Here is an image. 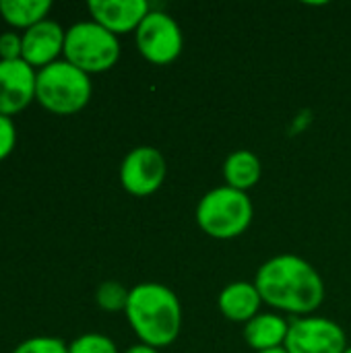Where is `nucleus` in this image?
Here are the masks:
<instances>
[{"label":"nucleus","mask_w":351,"mask_h":353,"mask_svg":"<svg viewBox=\"0 0 351 353\" xmlns=\"http://www.w3.org/2000/svg\"><path fill=\"white\" fill-rule=\"evenodd\" d=\"M166 176V157L155 147L132 149L120 165V184L132 196H151L161 188Z\"/></svg>","instance_id":"obj_8"},{"label":"nucleus","mask_w":351,"mask_h":353,"mask_svg":"<svg viewBox=\"0 0 351 353\" xmlns=\"http://www.w3.org/2000/svg\"><path fill=\"white\" fill-rule=\"evenodd\" d=\"M263 304L288 312L310 316L325 302V283L319 271L296 254H277L265 261L254 277Z\"/></svg>","instance_id":"obj_1"},{"label":"nucleus","mask_w":351,"mask_h":353,"mask_svg":"<svg viewBox=\"0 0 351 353\" xmlns=\"http://www.w3.org/2000/svg\"><path fill=\"white\" fill-rule=\"evenodd\" d=\"M23 52V37L17 33L0 35V60H19Z\"/></svg>","instance_id":"obj_20"},{"label":"nucleus","mask_w":351,"mask_h":353,"mask_svg":"<svg viewBox=\"0 0 351 353\" xmlns=\"http://www.w3.org/2000/svg\"><path fill=\"white\" fill-rule=\"evenodd\" d=\"M68 353H118V347L101 333H85L68 345Z\"/></svg>","instance_id":"obj_17"},{"label":"nucleus","mask_w":351,"mask_h":353,"mask_svg":"<svg viewBox=\"0 0 351 353\" xmlns=\"http://www.w3.org/2000/svg\"><path fill=\"white\" fill-rule=\"evenodd\" d=\"M261 176H263L261 159L248 149H238L230 153L223 163V180H225V186L230 188L248 192L250 188L259 184Z\"/></svg>","instance_id":"obj_14"},{"label":"nucleus","mask_w":351,"mask_h":353,"mask_svg":"<svg viewBox=\"0 0 351 353\" xmlns=\"http://www.w3.org/2000/svg\"><path fill=\"white\" fill-rule=\"evenodd\" d=\"M261 353H288L285 347H279V350H271V352H261Z\"/></svg>","instance_id":"obj_22"},{"label":"nucleus","mask_w":351,"mask_h":353,"mask_svg":"<svg viewBox=\"0 0 351 353\" xmlns=\"http://www.w3.org/2000/svg\"><path fill=\"white\" fill-rule=\"evenodd\" d=\"M141 56L151 64H172L184 48V35L174 17L163 10H153L143 19L134 31Z\"/></svg>","instance_id":"obj_6"},{"label":"nucleus","mask_w":351,"mask_h":353,"mask_svg":"<svg viewBox=\"0 0 351 353\" xmlns=\"http://www.w3.org/2000/svg\"><path fill=\"white\" fill-rule=\"evenodd\" d=\"M23 52L21 60H25L29 66L46 68L54 62H58V56L64 54V37L66 31L60 23L46 19L31 29H27L23 35Z\"/></svg>","instance_id":"obj_10"},{"label":"nucleus","mask_w":351,"mask_h":353,"mask_svg":"<svg viewBox=\"0 0 351 353\" xmlns=\"http://www.w3.org/2000/svg\"><path fill=\"white\" fill-rule=\"evenodd\" d=\"M124 353H159L155 347L151 345H145V343H137V345H130Z\"/></svg>","instance_id":"obj_21"},{"label":"nucleus","mask_w":351,"mask_h":353,"mask_svg":"<svg viewBox=\"0 0 351 353\" xmlns=\"http://www.w3.org/2000/svg\"><path fill=\"white\" fill-rule=\"evenodd\" d=\"M37 72L25 60H0V116H14L35 99Z\"/></svg>","instance_id":"obj_9"},{"label":"nucleus","mask_w":351,"mask_h":353,"mask_svg":"<svg viewBox=\"0 0 351 353\" xmlns=\"http://www.w3.org/2000/svg\"><path fill=\"white\" fill-rule=\"evenodd\" d=\"M87 8L93 21L114 35L137 31L143 19L151 12L147 0H89Z\"/></svg>","instance_id":"obj_11"},{"label":"nucleus","mask_w":351,"mask_h":353,"mask_svg":"<svg viewBox=\"0 0 351 353\" xmlns=\"http://www.w3.org/2000/svg\"><path fill=\"white\" fill-rule=\"evenodd\" d=\"M91 93L93 85L89 74L66 60H58L37 70L35 101L56 116H72L81 112L89 103Z\"/></svg>","instance_id":"obj_3"},{"label":"nucleus","mask_w":351,"mask_h":353,"mask_svg":"<svg viewBox=\"0 0 351 353\" xmlns=\"http://www.w3.org/2000/svg\"><path fill=\"white\" fill-rule=\"evenodd\" d=\"M12 353H68V345L58 337H31L19 343Z\"/></svg>","instance_id":"obj_18"},{"label":"nucleus","mask_w":351,"mask_h":353,"mask_svg":"<svg viewBox=\"0 0 351 353\" xmlns=\"http://www.w3.org/2000/svg\"><path fill=\"white\" fill-rule=\"evenodd\" d=\"M254 217L252 201L246 192L217 186L209 190L197 205L199 228L215 240H234L242 236Z\"/></svg>","instance_id":"obj_4"},{"label":"nucleus","mask_w":351,"mask_h":353,"mask_svg":"<svg viewBox=\"0 0 351 353\" xmlns=\"http://www.w3.org/2000/svg\"><path fill=\"white\" fill-rule=\"evenodd\" d=\"M128 294H130V290H126L122 283H118V281H103L97 288L95 302L106 312H120V310H126Z\"/></svg>","instance_id":"obj_16"},{"label":"nucleus","mask_w":351,"mask_h":353,"mask_svg":"<svg viewBox=\"0 0 351 353\" xmlns=\"http://www.w3.org/2000/svg\"><path fill=\"white\" fill-rule=\"evenodd\" d=\"M290 323L281 314L259 312L252 321L244 325V339L254 353L271 352L285 345Z\"/></svg>","instance_id":"obj_13"},{"label":"nucleus","mask_w":351,"mask_h":353,"mask_svg":"<svg viewBox=\"0 0 351 353\" xmlns=\"http://www.w3.org/2000/svg\"><path fill=\"white\" fill-rule=\"evenodd\" d=\"M52 10L50 0H0L2 19L17 29H31L33 25L48 19Z\"/></svg>","instance_id":"obj_15"},{"label":"nucleus","mask_w":351,"mask_h":353,"mask_svg":"<svg viewBox=\"0 0 351 353\" xmlns=\"http://www.w3.org/2000/svg\"><path fill=\"white\" fill-rule=\"evenodd\" d=\"M283 347L288 353H343L348 337L335 321L310 314L290 321Z\"/></svg>","instance_id":"obj_7"},{"label":"nucleus","mask_w":351,"mask_h":353,"mask_svg":"<svg viewBox=\"0 0 351 353\" xmlns=\"http://www.w3.org/2000/svg\"><path fill=\"white\" fill-rule=\"evenodd\" d=\"M124 314L141 343L155 350L172 345L182 331V304L163 283L145 281L134 285Z\"/></svg>","instance_id":"obj_2"},{"label":"nucleus","mask_w":351,"mask_h":353,"mask_svg":"<svg viewBox=\"0 0 351 353\" xmlns=\"http://www.w3.org/2000/svg\"><path fill=\"white\" fill-rule=\"evenodd\" d=\"M263 298L254 283L250 281H234L225 285L217 296L219 312L232 323H248L261 312Z\"/></svg>","instance_id":"obj_12"},{"label":"nucleus","mask_w":351,"mask_h":353,"mask_svg":"<svg viewBox=\"0 0 351 353\" xmlns=\"http://www.w3.org/2000/svg\"><path fill=\"white\" fill-rule=\"evenodd\" d=\"M343 353H351V345H348V347H345V352Z\"/></svg>","instance_id":"obj_23"},{"label":"nucleus","mask_w":351,"mask_h":353,"mask_svg":"<svg viewBox=\"0 0 351 353\" xmlns=\"http://www.w3.org/2000/svg\"><path fill=\"white\" fill-rule=\"evenodd\" d=\"M64 60L87 74L106 72L120 60L118 35L103 29L93 19L74 23L66 29Z\"/></svg>","instance_id":"obj_5"},{"label":"nucleus","mask_w":351,"mask_h":353,"mask_svg":"<svg viewBox=\"0 0 351 353\" xmlns=\"http://www.w3.org/2000/svg\"><path fill=\"white\" fill-rule=\"evenodd\" d=\"M17 145V128L10 118L0 116V161L6 159Z\"/></svg>","instance_id":"obj_19"}]
</instances>
